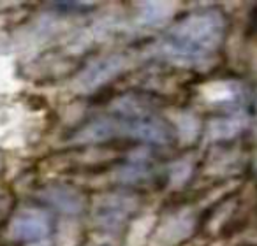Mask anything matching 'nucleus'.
<instances>
[{
    "label": "nucleus",
    "instance_id": "7ed1b4c3",
    "mask_svg": "<svg viewBox=\"0 0 257 246\" xmlns=\"http://www.w3.org/2000/svg\"><path fill=\"white\" fill-rule=\"evenodd\" d=\"M253 23L257 25V9H255V15H253Z\"/></svg>",
    "mask_w": 257,
    "mask_h": 246
},
{
    "label": "nucleus",
    "instance_id": "f03ea898",
    "mask_svg": "<svg viewBox=\"0 0 257 246\" xmlns=\"http://www.w3.org/2000/svg\"><path fill=\"white\" fill-rule=\"evenodd\" d=\"M53 228V218L43 209H25L11 221V237L20 242L44 239Z\"/></svg>",
    "mask_w": 257,
    "mask_h": 246
},
{
    "label": "nucleus",
    "instance_id": "f257e3e1",
    "mask_svg": "<svg viewBox=\"0 0 257 246\" xmlns=\"http://www.w3.org/2000/svg\"><path fill=\"white\" fill-rule=\"evenodd\" d=\"M225 37V18L217 9L194 13L176 23L168 34L171 55L189 62H201L217 53Z\"/></svg>",
    "mask_w": 257,
    "mask_h": 246
}]
</instances>
